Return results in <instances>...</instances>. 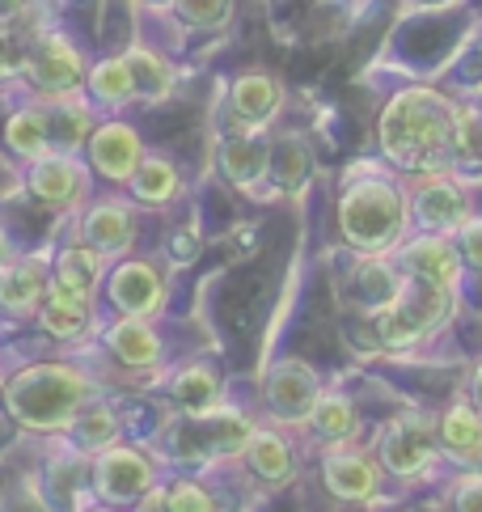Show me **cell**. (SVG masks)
I'll use <instances>...</instances> for the list:
<instances>
[{
	"mask_svg": "<svg viewBox=\"0 0 482 512\" xmlns=\"http://www.w3.org/2000/svg\"><path fill=\"white\" fill-rule=\"evenodd\" d=\"M457 119H461L457 106H449L432 89H406V94L389 102L381 119V144L402 166L440 170L453 157Z\"/></svg>",
	"mask_w": 482,
	"mask_h": 512,
	"instance_id": "1",
	"label": "cell"
},
{
	"mask_svg": "<svg viewBox=\"0 0 482 512\" xmlns=\"http://www.w3.org/2000/svg\"><path fill=\"white\" fill-rule=\"evenodd\" d=\"M9 411L34 432L72 428L77 411L89 402V377L77 364H34L9 381Z\"/></svg>",
	"mask_w": 482,
	"mask_h": 512,
	"instance_id": "2",
	"label": "cell"
},
{
	"mask_svg": "<svg viewBox=\"0 0 482 512\" xmlns=\"http://www.w3.org/2000/svg\"><path fill=\"white\" fill-rule=\"evenodd\" d=\"M402 221H406L402 195H398V187H389V182H381V178H368V182L347 187L343 204H339L343 237L356 250H385L389 242H398Z\"/></svg>",
	"mask_w": 482,
	"mask_h": 512,
	"instance_id": "3",
	"label": "cell"
},
{
	"mask_svg": "<svg viewBox=\"0 0 482 512\" xmlns=\"http://www.w3.org/2000/svg\"><path fill=\"white\" fill-rule=\"evenodd\" d=\"M157 487L153 462L132 445H110L94 457V496L106 504H140Z\"/></svg>",
	"mask_w": 482,
	"mask_h": 512,
	"instance_id": "4",
	"label": "cell"
},
{
	"mask_svg": "<svg viewBox=\"0 0 482 512\" xmlns=\"http://www.w3.org/2000/svg\"><path fill=\"white\" fill-rule=\"evenodd\" d=\"M85 153H89V170L110 178V182H132V174L140 170L144 161V144L140 132L123 119H106L98 123L85 140Z\"/></svg>",
	"mask_w": 482,
	"mask_h": 512,
	"instance_id": "5",
	"label": "cell"
},
{
	"mask_svg": "<svg viewBox=\"0 0 482 512\" xmlns=\"http://www.w3.org/2000/svg\"><path fill=\"white\" fill-rule=\"evenodd\" d=\"M444 305H449V288H436L428 280H415V288H406L394 305H385V318H381V335L389 343H406L423 335L428 326L440 322Z\"/></svg>",
	"mask_w": 482,
	"mask_h": 512,
	"instance_id": "6",
	"label": "cell"
},
{
	"mask_svg": "<svg viewBox=\"0 0 482 512\" xmlns=\"http://www.w3.org/2000/svg\"><path fill=\"white\" fill-rule=\"evenodd\" d=\"M106 297H110V305H115L119 314L148 318V314H157V309H161L165 284H161V276H157L153 263L127 259V263H119V267L106 276Z\"/></svg>",
	"mask_w": 482,
	"mask_h": 512,
	"instance_id": "7",
	"label": "cell"
},
{
	"mask_svg": "<svg viewBox=\"0 0 482 512\" xmlns=\"http://www.w3.org/2000/svg\"><path fill=\"white\" fill-rule=\"evenodd\" d=\"M26 187L34 199H43L51 208H72L89 187V170L72 153H47L30 166Z\"/></svg>",
	"mask_w": 482,
	"mask_h": 512,
	"instance_id": "8",
	"label": "cell"
},
{
	"mask_svg": "<svg viewBox=\"0 0 482 512\" xmlns=\"http://www.w3.org/2000/svg\"><path fill=\"white\" fill-rule=\"evenodd\" d=\"M26 72H30V81L51 98L77 94V85L85 81V64H81L77 51H72L68 39H43L39 51L26 60Z\"/></svg>",
	"mask_w": 482,
	"mask_h": 512,
	"instance_id": "9",
	"label": "cell"
},
{
	"mask_svg": "<svg viewBox=\"0 0 482 512\" xmlns=\"http://www.w3.org/2000/svg\"><path fill=\"white\" fill-rule=\"evenodd\" d=\"M381 457L394 474H419L432 462V428L419 415H402L381 432Z\"/></svg>",
	"mask_w": 482,
	"mask_h": 512,
	"instance_id": "10",
	"label": "cell"
},
{
	"mask_svg": "<svg viewBox=\"0 0 482 512\" xmlns=\"http://www.w3.org/2000/svg\"><path fill=\"white\" fill-rule=\"evenodd\" d=\"M318 398H322L318 377H313L301 360H284L267 381V407L280 419H309Z\"/></svg>",
	"mask_w": 482,
	"mask_h": 512,
	"instance_id": "11",
	"label": "cell"
},
{
	"mask_svg": "<svg viewBox=\"0 0 482 512\" xmlns=\"http://www.w3.org/2000/svg\"><path fill=\"white\" fill-rule=\"evenodd\" d=\"M106 352L115 356L127 369H153V364L165 356V343L157 335V326L148 318L123 314L115 326L106 331Z\"/></svg>",
	"mask_w": 482,
	"mask_h": 512,
	"instance_id": "12",
	"label": "cell"
},
{
	"mask_svg": "<svg viewBox=\"0 0 482 512\" xmlns=\"http://www.w3.org/2000/svg\"><path fill=\"white\" fill-rule=\"evenodd\" d=\"M106 280V254L94 250V246H64L55 254V271H51V288L60 292H72L81 301H94L98 288Z\"/></svg>",
	"mask_w": 482,
	"mask_h": 512,
	"instance_id": "13",
	"label": "cell"
},
{
	"mask_svg": "<svg viewBox=\"0 0 482 512\" xmlns=\"http://www.w3.org/2000/svg\"><path fill=\"white\" fill-rule=\"evenodd\" d=\"M51 292V276L39 263H5L0 267V309L13 318H39Z\"/></svg>",
	"mask_w": 482,
	"mask_h": 512,
	"instance_id": "14",
	"label": "cell"
},
{
	"mask_svg": "<svg viewBox=\"0 0 482 512\" xmlns=\"http://www.w3.org/2000/svg\"><path fill=\"white\" fill-rule=\"evenodd\" d=\"M132 204H123V199H98V204H89L85 221H81V237L85 246H94L102 254H119L132 246Z\"/></svg>",
	"mask_w": 482,
	"mask_h": 512,
	"instance_id": "15",
	"label": "cell"
},
{
	"mask_svg": "<svg viewBox=\"0 0 482 512\" xmlns=\"http://www.w3.org/2000/svg\"><path fill=\"white\" fill-rule=\"evenodd\" d=\"M322 479H326V487L335 491V496H343V500H368V496L377 491V466L368 462L364 453L343 449V453H330V457H326Z\"/></svg>",
	"mask_w": 482,
	"mask_h": 512,
	"instance_id": "16",
	"label": "cell"
},
{
	"mask_svg": "<svg viewBox=\"0 0 482 512\" xmlns=\"http://www.w3.org/2000/svg\"><path fill=\"white\" fill-rule=\"evenodd\" d=\"M89 322H94V301H81V297L60 292V288H51L43 309H39V326L51 339H64V343L81 339L89 331Z\"/></svg>",
	"mask_w": 482,
	"mask_h": 512,
	"instance_id": "17",
	"label": "cell"
},
{
	"mask_svg": "<svg viewBox=\"0 0 482 512\" xmlns=\"http://www.w3.org/2000/svg\"><path fill=\"white\" fill-rule=\"evenodd\" d=\"M280 85H275V77H267V72H246V77H237L233 85V94H229V106H233V115L241 123H267L275 115V106H280Z\"/></svg>",
	"mask_w": 482,
	"mask_h": 512,
	"instance_id": "18",
	"label": "cell"
},
{
	"mask_svg": "<svg viewBox=\"0 0 482 512\" xmlns=\"http://www.w3.org/2000/svg\"><path fill=\"white\" fill-rule=\"evenodd\" d=\"M47 127H51V153H77L85 149L89 132H94V115L89 106L77 98H55V106L47 111Z\"/></svg>",
	"mask_w": 482,
	"mask_h": 512,
	"instance_id": "19",
	"label": "cell"
},
{
	"mask_svg": "<svg viewBox=\"0 0 482 512\" xmlns=\"http://www.w3.org/2000/svg\"><path fill=\"white\" fill-rule=\"evenodd\" d=\"M72 441H77V449L81 453H102V449H110V445H119V432H123V424H119V415H115V407L110 402H85V407L77 411V419H72Z\"/></svg>",
	"mask_w": 482,
	"mask_h": 512,
	"instance_id": "20",
	"label": "cell"
},
{
	"mask_svg": "<svg viewBox=\"0 0 482 512\" xmlns=\"http://www.w3.org/2000/svg\"><path fill=\"white\" fill-rule=\"evenodd\" d=\"M406 267L415 271V280H428L436 288H453L457 280V254L440 237H419L406 246Z\"/></svg>",
	"mask_w": 482,
	"mask_h": 512,
	"instance_id": "21",
	"label": "cell"
},
{
	"mask_svg": "<svg viewBox=\"0 0 482 512\" xmlns=\"http://www.w3.org/2000/svg\"><path fill=\"white\" fill-rule=\"evenodd\" d=\"M127 187H132V195L140 199V204L161 208V204H170V199H178V191H182V174H178L174 161L148 157V153H144L140 170L132 174V182H127Z\"/></svg>",
	"mask_w": 482,
	"mask_h": 512,
	"instance_id": "22",
	"label": "cell"
},
{
	"mask_svg": "<svg viewBox=\"0 0 482 512\" xmlns=\"http://www.w3.org/2000/svg\"><path fill=\"white\" fill-rule=\"evenodd\" d=\"M85 85H89V98L102 102V106H127L136 98V81H132V68H127L123 56H110V60H98L94 68L85 72Z\"/></svg>",
	"mask_w": 482,
	"mask_h": 512,
	"instance_id": "23",
	"label": "cell"
},
{
	"mask_svg": "<svg viewBox=\"0 0 482 512\" xmlns=\"http://www.w3.org/2000/svg\"><path fill=\"white\" fill-rule=\"evenodd\" d=\"M170 394H174V402L187 415L216 411V402H220V377H216V369H208V364H187V369H182L170 381Z\"/></svg>",
	"mask_w": 482,
	"mask_h": 512,
	"instance_id": "24",
	"label": "cell"
},
{
	"mask_svg": "<svg viewBox=\"0 0 482 512\" xmlns=\"http://www.w3.org/2000/svg\"><path fill=\"white\" fill-rule=\"evenodd\" d=\"M5 140L17 157L26 161H39L51 153V127H47V111L43 106H26V111H17L5 127Z\"/></svg>",
	"mask_w": 482,
	"mask_h": 512,
	"instance_id": "25",
	"label": "cell"
},
{
	"mask_svg": "<svg viewBox=\"0 0 482 512\" xmlns=\"http://www.w3.org/2000/svg\"><path fill=\"white\" fill-rule=\"evenodd\" d=\"M440 441L449 449L457 462H482V415H474L470 407H453L444 411V424H440Z\"/></svg>",
	"mask_w": 482,
	"mask_h": 512,
	"instance_id": "26",
	"label": "cell"
},
{
	"mask_svg": "<svg viewBox=\"0 0 482 512\" xmlns=\"http://www.w3.org/2000/svg\"><path fill=\"white\" fill-rule=\"evenodd\" d=\"M419 221L428 229H453L466 221V195H461L453 182H428V187L419 191Z\"/></svg>",
	"mask_w": 482,
	"mask_h": 512,
	"instance_id": "27",
	"label": "cell"
},
{
	"mask_svg": "<svg viewBox=\"0 0 482 512\" xmlns=\"http://www.w3.org/2000/svg\"><path fill=\"white\" fill-rule=\"evenodd\" d=\"M246 457H250V470L267 483H284L292 474V445L280 432H254L246 445Z\"/></svg>",
	"mask_w": 482,
	"mask_h": 512,
	"instance_id": "28",
	"label": "cell"
},
{
	"mask_svg": "<svg viewBox=\"0 0 482 512\" xmlns=\"http://www.w3.org/2000/svg\"><path fill=\"white\" fill-rule=\"evenodd\" d=\"M220 166L233 182H254L263 178V170L271 166V153L263 140H250V136H233L225 140V153H220Z\"/></svg>",
	"mask_w": 482,
	"mask_h": 512,
	"instance_id": "29",
	"label": "cell"
},
{
	"mask_svg": "<svg viewBox=\"0 0 482 512\" xmlns=\"http://www.w3.org/2000/svg\"><path fill=\"white\" fill-rule=\"evenodd\" d=\"M309 424L313 432L322 436V441H347L351 432H356V407L343 398V394H322L318 402H313V411H309Z\"/></svg>",
	"mask_w": 482,
	"mask_h": 512,
	"instance_id": "30",
	"label": "cell"
},
{
	"mask_svg": "<svg viewBox=\"0 0 482 512\" xmlns=\"http://www.w3.org/2000/svg\"><path fill=\"white\" fill-rule=\"evenodd\" d=\"M123 60H127V68H132V81H136V94H140V98H161V94H170V68H165V60L157 56V51L132 47Z\"/></svg>",
	"mask_w": 482,
	"mask_h": 512,
	"instance_id": "31",
	"label": "cell"
},
{
	"mask_svg": "<svg viewBox=\"0 0 482 512\" xmlns=\"http://www.w3.org/2000/svg\"><path fill=\"white\" fill-rule=\"evenodd\" d=\"M165 512H220L216 496L208 483H195V479H182L165 491Z\"/></svg>",
	"mask_w": 482,
	"mask_h": 512,
	"instance_id": "32",
	"label": "cell"
},
{
	"mask_svg": "<svg viewBox=\"0 0 482 512\" xmlns=\"http://www.w3.org/2000/svg\"><path fill=\"white\" fill-rule=\"evenodd\" d=\"M178 9H182V17H187V22H195V26H216L220 17H225L229 0H178Z\"/></svg>",
	"mask_w": 482,
	"mask_h": 512,
	"instance_id": "33",
	"label": "cell"
},
{
	"mask_svg": "<svg viewBox=\"0 0 482 512\" xmlns=\"http://www.w3.org/2000/svg\"><path fill=\"white\" fill-rule=\"evenodd\" d=\"M457 508L461 512H482V479H470L457 491Z\"/></svg>",
	"mask_w": 482,
	"mask_h": 512,
	"instance_id": "34",
	"label": "cell"
},
{
	"mask_svg": "<svg viewBox=\"0 0 482 512\" xmlns=\"http://www.w3.org/2000/svg\"><path fill=\"white\" fill-rule=\"evenodd\" d=\"M461 250H466V259H470L474 267H482V221L466 229V237H461Z\"/></svg>",
	"mask_w": 482,
	"mask_h": 512,
	"instance_id": "35",
	"label": "cell"
},
{
	"mask_svg": "<svg viewBox=\"0 0 482 512\" xmlns=\"http://www.w3.org/2000/svg\"><path fill=\"white\" fill-rule=\"evenodd\" d=\"M5 263H13V242H9V233L0 229V267H5Z\"/></svg>",
	"mask_w": 482,
	"mask_h": 512,
	"instance_id": "36",
	"label": "cell"
},
{
	"mask_svg": "<svg viewBox=\"0 0 482 512\" xmlns=\"http://www.w3.org/2000/svg\"><path fill=\"white\" fill-rule=\"evenodd\" d=\"M17 9H26V0H0V13H17Z\"/></svg>",
	"mask_w": 482,
	"mask_h": 512,
	"instance_id": "37",
	"label": "cell"
},
{
	"mask_svg": "<svg viewBox=\"0 0 482 512\" xmlns=\"http://www.w3.org/2000/svg\"><path fill=\"white\" fill-rule=\"evenodd\" d=\"M9 72H13V60L5 56V51H0V77H9Z\"/></svg>",
	"mask_w": 482,
	"mask_h": 512,
	"instance_id": "38",
	"label": "cell"
},
{
	"mask_svg": "<svg viewBox=\"0 0 482 512\" xmlns=\"http://www.w3.org/2000/svg\"><path fill=\"white\" fill-rule=\"evenodd\" d=\"M81 512H115V508H81Z\"/></svg>",
	"mask_w": 482,
	"mask_h": 512,
	"instance_id": "39",
	"label": "cell"
},
{
	"mask_svg": "<svg viewBox=\"0 0 482 512\" xmlns=\"http://www.w3.org/2000/svg\"><path fill=\"white\" fill-rule=\"evenodd\" d=\"M478 398H482V369H478Z\"/></svg>",
	"mask_w": 482,
	"mask_h": 512,
	"instance_id": "40",
	"label": "cell"
}]
</instances>
